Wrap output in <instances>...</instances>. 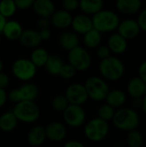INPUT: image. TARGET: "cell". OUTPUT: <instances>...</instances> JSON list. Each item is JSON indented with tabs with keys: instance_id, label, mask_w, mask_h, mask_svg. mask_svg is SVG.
I'll return each instance as SVG.
<instances>
[{
	"instance_id": "1",
	"label": "cell",
	"mask_w": 146,
	"mask_h": 147,
	"mask_svg": "<svg viewBox=\"0 0 146 147\" xmlns=\"http://www.w3.org/2000/svg\"><path fill=\"white\" fill-rule=\"evenodd\" d=\"M112 122L116 128L129 132L138 128L140 119L138 112L133 108H120L115 110Z\"/></svg>"
},
{
	"instance_id": "2",
	"label": "cell",
	"mask_w": 146,
	"mask_h": 147,
	"mask_svg": "<svg viewBox=\"0 0 146 147\" xmlns=\"http://www.w3.org/2000/svg\"><path fill=\"white\" fill-rule=\"evenodd\" d=\"M124 63L115 56H109L100 61L99 71L106 81H118L125 74Z\"/></svg>"
},
{
	"instance_id": "3",
	"label": "cell",
	"mask_w": 146,
	"mask_h": 147,
	"mask_svg": "<svg viewBox=\"0 0 146 147\" xmlns=\"http://www.w3.org/2000/svg\"><path fill=\"white\" fill-rule=\"evenodd\" d=\"M91 19L93 28L102 34L116 30L120 22L117 13L109 9H102L92 16Z\"/></svg>"
},
{
	"instance_id": "4",
	"label": "cell",
	"mask_w": 146,
	"mask_h": 147,
	"mask_svg": "<svg viewBox=\"0 0 146 147\" xmlns=\"http://www.w3.org/2000/svg\"><path fill=\"white\" fill-rule=\"evenodd\" d=\"M12 112L18 121L27 124L35 122L40 115L38 105L31 101H22L15 104Z\"/></svg>"
},
{
	"instance_id": "5",
	"label": "cell",
	"mask_w": 146,
	"mask_h": 147,
	"mask_svg": "<svg viewBox=\"0 0 146 147\" xmlns=\"http://www.w3.org/2000/svg\"><path fill=\"white\" fill-rule=\"evenodd\" d=\"M83 84L89 98L96 102L104 101L110 90L107 81L102 77L91 76L86 79Z\"/></svg>"
},
{
	"instance_id": "6",
	"label": "cell",
	"mask_w": 146,
	"mask_h": 147,
	"mask_svg": "<svg viewBox=\"0 0 146 147\" xmlns=\"http://www.w3.org/2000/svg\"><path fill=\"white\" fill-rule=\"evenodd\" d=\"M108 122L96 117L89 121L84 126V135L92 142H101L108 134Z\"/></svg>"
},
{
	"instance_id": "7",
	"label": "cell",
	"mask_w": 146,
	"mask_h": 147,
	"mask_svg": "<svg viewBox=\"0 0 146 147\" xmlns=\"http://www.w3.org/2000/svg\"><path fill=\"white\" fill-rule=\"evenodd\" d=\"M11 71L15 78L26 83L29 82L35 77L37 73V67L29 59L20 58L13 62L11 65Z\"/></svg>"
},
{
	"instance_id": "8",
	"label": "cell",
	"mask_w": 146,
	"mask_h": 147,
	"mask_svg": "<svg viewBox=\"0 0 146 147\" xmlns=\"http://www.w3.org/2000/svg\"><path fill=\"white\" fill-rule=\"evenodd\" d=\"M68 62L77 70V71H84L90 67L92 59L85 47L77 46L69 51Z\"/></svg>"
},
{
	"instance_id": "9",
	"label": "cell",
	"mask_w": 146,
	"mask_h": 147,
	"mask_svg": "<svg viewBox=\"0 0 146 147\" xmlns=\"http://www.w3.org/2000/svg\"><path fill=\"white\" fill-rule=\"evenodd\" d=\"M65 123L73 128L82 127L86 121V113L84 109L80 105L69 104L62 112Z\"/></svg>"
},
{
	"instance_id": "10",
	"label": "cell",
	"mask_w": 146,
	"mask_h": 147,
	"mask_svg": "<svg viewBox=\"0 0 146 147\" xmlns=\"http://www.w3.org/2000/svg\"><path fill=\"white\" fill-rule=\"evenodd\" d=\"M65 96L69 104L72 105L82 106L89 99L84 84L80 83H75L69 85L65 90Z\"/></svg>"
},
{
	"instance_id": "11",
	"label": "cell",
	"mask_w": 146,
	"mask_h": 147,
	"mask_svg": "<svg viewBox=\"0 0 146 147\" xmlns=\"http://www.w3.org/2000/svg\"><path fill=\"white\" fill-rule=\"evenodd\" d=\"M117 31V33L123 38H125L126 40H129L136 38L139 34L141 29L138 24L137 20L128 18L120 22Z\"/></svg>"
},
{
	"instance_id": "12",
	"label": "cell",
	"mask_w": 146,
	"mask_h": 147,
	"mask_svg": "<svg viewBox=\"0 0 146 147\" xmlns=\"http://www.w3.org/2000/svg\"><path fill=\"white\" fill-rule=\"evenodd\" d=\"M46 139L52 142L63 141L67 134L65 125L59 121H52L45 127Z\"/></svg>"
},
{
	"instance_id": "13",
	"label": "cell",
	"mask_w": 146,
	"mask_h": 147,
	"mask_svg": "<svg viewBox=\"0 0 146 147\" xmlns=\"http://www.w3.org/2000/svg\"><path fill=\"white\" fill-rule=\"evenodd\" d=\"M71 27L77 34H84L93 28L92 19L89 16L85 14H78L72 17Z\"/></svg>"
},
{
	"instance_id": "14",
	"label": "cell",
	"mask_w": 146,
	"mask_h": 147,
	"mask_svg": "<svg viewBox=\"0 0 146 147\" xmlns=\"http://www.w3.org/2000/svg\"><path fill=\"white\" fill-rule=\"evenodd\" d=\"M72 16L70 12L65 9L55 10V12L51 16L50 21L51 24L58 29H66L71 25Z\"/></svg>"
},
{
	"instance_id": "15",
	"label": "cell",
	"mask_w": 146,
	"mask_h": 147,
	"mask_svg": "<svg viewBox=\"0 0 146 147\" xmlns=\"http://www.w3.org/2000/svg\"><path fill=\"white\" fill-rule=\"evenodd\" d=\"M21 45L26 48H35L42 42L39 31L32 28L23 29L22 35L18 40Z\"/></svg>"
},
{
	"instance_id": "16",
	"label": "cell",
	"mask_w": 146,
	"mask_h": 147,
	"mask_svg": "<svg viewBox=\"0 0 146 147\" xmlns=\"http://www.w3.org/2000/svg\"><path fill=\"white\" fill-rule=\"evenodd\" d=\"M117 10L126 16H132L138 13L142 5V0H116Z\"/></svg>"
},
{
	"instance_id": "17",
	"label": "cell",
	"mask_w": 146,
	"mask_h": 147,
	"mask_svg": "<svg viewBox=\"0 0 146 147\" xmlns=\"http://www.w3.org/2000/svg\"><path fill=\"white\" fill-rule=\"evenodd\" d=\"M23 32L22 25L15 20H7L2 34L9 40H17Z\"/></svg>"
},
{
	"instance_id": "18",
	"label": "cell",
	"mask_w": 146,
	"mask_h": 147,
	"mask_svg": "<svg viewBox=\"0 0 146 147\" xmlns=\"http://www.w3.org/2000/svg\"><path fill=\"white\" fill-rule=\"evenodd\" d=\"M107 46L111 53L114 54H122L126 51L128 43L127 40L120 34H119L118 33H114L108 37Z\"/></svg>"
},
{
	"instance_id": "19",
	"label": "cell",
	"mask_w": 146,
	"mask_h": 147,
	"mask_svg": "<svg viewBox=\"0 0 146 147\" xmlns=\"http://www.w3.org/2000/svg\"><path fill=\"white\" fill-rule=\"evenodd\" d=\"M32 8L39 17L46 18H50L56 10L55 5L52 0H35Z\"/></svg>"
},
{
	"instance_id": "20",
	"label": "cell",
	"mask_w": 146,
	"mask_h": 147,
	"mask_svg": "<svg viewBox=\"0 0 146 147\" xmlns=\"http://www.w3.org/2000/svg\"><path fill=\"white\" fill-rule=\"evenodd\" d=\"M79 37L73 31H65L59 37V44L60 47L65 51H71L79 46Z\"/></svg>"
},
{
	"instance_id": "21",
	"label": "cell",
	"mask_w": 146,
	"mask_h": 147,
	"mask_svg": "<svg viewBox=\"0 0 146 147\" xmlns=\"http://www.w3.org/2000/svg\"><path fill=\"white\" fill-rule=\"evenodd\" d=\"M19 97L21 102L22 101H31L34 102L39 96V88L36 84L26 82L19 88H17Z\"/></svg>"
},
{
	"instance_id": "22",
	"label": "cell",
	"mask_w": 146,
	"mask_h": 147,
	"mask_svg": "<svg viewBox=\"0 0 146 147\" xmlns=\"http://www.w3.org/2000/svg\"><path fill=\"white\" fill-rule=\"evenodd\" d=\"M46 140L45 127L40 125H36L33 127L28 133L27 140L28 144L32 146H40Z\"/></svg>"
},
{
	"instance_id": "23",
	"label": "cell",
	"mask_w": 146,
	"mask_h": 147,
	"mask_svg": "<svg viewBox=\"0 0 146 147\" xmlns=\"http://www.w3.org/2000/svg\"><path fill=\"white\" fill-rule=\"evenodd\" d=\"M126 94L121 90L115 89V90H111L108 93L105 101L106 103L113 107L114 109H120L124 106V104L126 102Z\"/></svg>"
},
{
	"instance_id": "24",
	"label": "cell",
	"mask_w": 146,
	"mask_h": 147,
	"mask_svg": "<svg viewBox=\"0 0 146 147\" xmlns=\"http://www.w3.org/2000/svg\"><path fill=\"white\" fill-rule=\"evenodd\" d=\"M145 83L139 77L132 78L126 87V90L128 95L132 98H139L145 96Z\"/></svg>"
},
{
	"instance_id": "25",
	"label": "cell",
	"mask_w": 146,
	"mask_h": 147,
	"mask_svg": "<svg viewBox=\"0 0 146 147\" xmlns=\"http://www.w3.org/2000/svg\"><path fill=\"white\" fill-rule=\"evenodd\" d=\"M103 0H79V9L83 14L94 16L103 9Z\"/></svg>"
},
{
	"instance_id": "26",
	"label": "cell",
	"mask_w": 146,
	"mask_h": 147,
	"mask_svg": "<svg viewBox=\"0 0 146 147\" xmlns=\"http://www.w3.org/2000/svg\"><path fill=\"white\" fill-rule=\"evenodd\" d=\"M64 60L58 54H49L47 61L45 65L46 71L52 76H59V73L64 65Z\"/></svg>"
},
{
	"instance_id": "27",
	"label": "cell",
	"mask_w": 146,
	"mask_h": 147,
	"mask_svg": "<svg viewBox=\"0 0 146 147\" xmlns=\"http://www.w3.org/2000/svg\"><path fill=\"white\" fill-rule=\"evenodd\" d=\"M102 39V33L95 28H92L83 34V44L87 48L95 49L101 45Z\"/></svg>"
},
{
	"instance_id": "28",
	"label": "cell",
	"mask_w": 146,
	"mask_h": 147,
	"mask_svg": "<svg viewBox=\"0 0 146 147\" xmlns=\"http://www.w3.org/2000/svg\"><path fill=\"white\" fill-rule=\"evenodd\" d=\"M18 121L12 111H8L0 115V130L11 132L17 126Z\"/></svg>"
},
{
	"instance_id": "29",
	"label": "cell",
	"mask_w": 146,
	"mask_h": 147,
	"mask_svg": "<svg viewBox=\"0 0 146 147\" xmlns=\"http://www.w3.org/2000/svg\"><path fill=\"white\" fill-rule=\"evenodd\" d=\"M48 57H49L48 52L45 48L38 47L34 48V50L31 53L29 59L37 68H40L45 66Z\"/></svg>"
},
{
	"instance_id": "30",
	"label": "cell",
	"mask_w": 146,
	"mask_h": 147,
	"mask_svg": "<svg viewBox=\"0 0 146 147\" xmlns=\"http://www.w3.org/2000/svg\"><path fill=\"white\" fill-rule=\"evenodd\" d=\"M17 10L14 0H0V14L4 18L12 17Z\"/></svg>"
},
{
	"instance_id": "31",
	"label": "cell",
	"mask_w": 146,
	"mask_h": 147,
	"mask_svg": "<svg viewBox=\"0 0 146 147\" xmlns=\"http://www.w3.org/2000/svg\"><path fill=\"white\" fill-rule=\"evenodd\" d=\"M126 135V144L129 147H141L144 143V137L140 131L134 129L127 132Z\"/></svg>"
},
{
	"instance_id": "32",
	"label": "cell",
	"mask_w": 146,
	"mask_h": 147,
	"mask_svg": "<svg viewBox=\"0 0 146 147\" xmlns=\"http://www.w3.org/2000/svg\"><path fill=\"white\" fill-rule=\"evenodd\" d=\"M115 109L113 107H111L108 103H104L99 107L97 110V117L107 122H109L110 121H112Z\"/></svg>"
},
{
	"instance_id": "33",
	"label": "cell",
	"mask_w": 146,
	"mask_h": 147,
	"mask_svg": "<svg viewBox=\"0 0 146 147\" xmlns=\"http://www.w3.org/2000/svg\"><path fill=\"white\" fill-rule=\"evenodd\" d=\"M69 105L65 95H57L52 100V108L58 112H63Z\"/></svg>"
},
{
	"instance_id": "34",
	"label": "cell",
	"mask_w": 146,
	"mask_h": 147,
	"mask_svg": "<svg viewBox=\"0 0 146 147\" xmlns=\"http://www.w3.org/2000/svg\"><path fill=\"white\" fill-rule=\"evenodd\" d=\"M76 73H77V70L71 65L67 63V64L63 65V66L59 73V76L60 78H62L63 79L69 80V79L73 78L76 76Z\"/></svg>"
},
{
	"instance_id": "35",
	"label": "cell",
	"mask_w": 146,
	"mask_h": 147,
	"mask_svg": "<svg viewBox=\"0 0 146 147\" xmlns=\"http://www.w3.org/2000/svg\"><path fill=\"white\" fill-rule=\"evenodd\" d=\"M63 9L71 12L79 8V0H62Z\"/></svg>"
},
{
	"instance_id": "36",
	"label": "cell",
	"mask_w": 146,
	"mask_h": 147,
	"mask_svg": "<svg viewBox=\"0 0 146 147\" xmlns=\"http://www.w3.org/2000/svg\"><path fill=\"white\" fill-rule=\"evenodd\" d=\"M96 55L101 60H102L111 56V52L107 45H100L96 48Z\"/></svg>"
},
{
	"instance_id": "37",
	"label": "cell",
	"mask_w": 146,
	"mask_h": 147,
	"mask_svg": "<svg viewBox=\"0 0 146 147\" xmlns=\"http://www.w3.org/2000/svg\"><path fill=\"white\" fill-rule=\"evenodd\" d=\"M35 0H14L17 9H28L32 8Z\"/></svg>"
},
{
	"instance_id": "38",
	"label": "cell",
	"mask_w": 146,
	"mask_h": 147,
	"mask_svg": "<svg viewBox=\"0 0 146 147\" xmlns=\"http://www.w3.org/2000/svg\"><path fill=\"white\" fill-rule=\"evenodd\" d=\"M51 21L50 18L46 17H39L37 21V27L40 30L42 29H49L51 27Z\"/></svg>"
},
{
	"instance_id": "39",
	"label": "cell",
	"mask_w": 146,
	"mask_h": 147,
	"mask_svg": "<svg viewBox=\"0 0 146 147\" xmlns=\"http://www.w3.org/2000/svg\"><path fill=\"white\" fill-rule=\"evenodd\" d=\"M137 22H138V24H139L140 29L146 32V9H143L139 13Z\"/></svg>"
},
{
	"instance_id": "40",
	"label": "cell",
	"mask_w": 146,
	"mask_h": 147,
	"mask_svg": "<svg viewBox=\"0 0 146 147\" xmlns=\"http://www.w3.org/2000/svg\"><path fill=\"white\" fill-rule=\"evenodd\" d=\"M9 84V76L6 73L1 71L0 72V89L5 90V88L8 87Z\"/></svg>"
},
{
	"instance_id": "41",
	"label": "cell",
	"mask_w": 146,
	"mask_h": 147,
	"mask_svg": "<svg viewBox=\"0 0 146 147\" xmlns=\"http://www.w3.org/2000/svg\"><path fill=\"white\" fill-rule=\"evenodd\" d=\"M139 78H140L146 84V60L142 62L139 67Z\"/></svg>"
},
{
	"instance_id": "42",
	"label": "cell",
	"mask_w": 146,
	"mask_h": 147,
	"mask_svg": "<svg viewBox=\"0 0 146 147\" xmlns=\"http://www.w3.org/2000/svg\"><path fill=\"white\" fill-rule=\"evenodd\" d=\"M39 34H40V39L42 41H46V40H48L51 39L52 37V32L49 29H42V30H40L39 31Z\"/></svg>"
},
{
	"instance_id": "43",
	"label": "cell",
	"mask_w": 146,
	"mask_h": 147,
	"mask_svg": "<svg viewBox=\"0 0 146 147\" xmlns=\"http://www.w3.org/2000/svg\"><path fill=\"white\" fill-rule=\"evenodd\" d=\"M63 147H86L82 142L76 140H71L65 143Z\"/></svg>"
},
{
	"instance_id": "44",
	"label": "cell",
	"mask_w": 146,
	"mask_h": 147,
	"mask_svg": "<svg viewBox=\"0 0 146 147\" xmlns=\"http://www.w3.org/2000/svg\"><path fill=\"white\" fill-rule=\"evenodd\" d=\"M8 100V94L6 93L5 90L0 89V109L4 106Z\"/></svg>"
},
{
	"instance_id": "45",
	"label": "cell",
	"mask_w": 146,
	"mask_h": 147,
	"mask_svg": "<svg viewBox=\"0 0 146 147\" xmlns=\"http://www.w3.org/2000/svg\"><path fill=\"white\" fill-rule=\"evenodd\" d=\"M132 106H133V109H141V107H142V97L133 98V100H132Z\"/></svg>"
},
{
	"instance_id": "46",
	"label": "cell",
	"mask_w": 146,
	"mask_h": 147,
	"mask_svg": "<svg viewBox=\"0 0 146 147\" xmlns=\"http://www.w3.org/2000/svg\"><path fill=\"white\" fill-rule=\"evenodd\" d=\"M6 22H7V19L4 18V17L0 14V34H2L3 29V27H4Z\"/></svg>"
},
{
	"instance_id": "47",
	"label": "cell",
	"mask_w": 146,
	"mask_h": 147,
	"mask_svg": "<svg viewBox=\"0 0 146 147\" xmlns=\"http://www.w3.org/2000/svg\"><path fill=\"white\" fill-rule=\"evenodd\" d=\"M143 112L146 115V95L142 97V107H141Z\"/></svg>"
},
{
	"instance_id": "48",
	"label": "cell",
	"mask_w": 146,
	"mask_h": 147,
	"mask_svg": "<svg viewBox=\"0 0 146 147\" xmlns=\"http://www.w3.org/2000/svg\"><path fill=\"white\" fill-rule=\"evenodd\" d=\"M3 63L2 59H0V72L3 71Z\"/></svg>"
},
{
	"instance_id": "49",
	"label": "cell",
	"mask_w": 146,
	"mask_h": 147,
	"mask_svg": "<svg viewBox=\"0 0 146 147\" xmlns=\"http://www.w3.org/2000/svg\"><path fill=\"white\" fill-rule=\"evenodd\" d=\"M145 95H146V84H145Z\"/></svg>"
}]
</instances>
